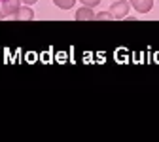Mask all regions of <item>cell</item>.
Returning a JSON list of instances; mask_svg holds the SVG:
<instances>
[{
  "label": "cell",
  "instance_id": "1",
  "mask_svg": "<svg viewBox=\"0 0 159 142\" xmlns=\"http://www.w3.org/2000/svg\"><path fill=\"white\" fill-rule=\"evenodd\" d=\"M129 8H131V2H127V0H116L108 10H110L114 19H123V17H127Z\"/></svg>",
  "mask_w": 159,
  "mask_h": 142
},
{
  "label": "cell",
  "instance_id": "2",
  "mask_svg": "<svg viewBox=\"0 0 159 142\" xmlns=\"http://www.w3.org/2000/svg\"><path fill=\"white\" fill-rule=\"evenodd\" d=\"M21 2L23 0H2V2H0V11L4 13L6 19H11L13 13L21 8Z\"/></svg>",
  "mask_w": 159,
  "mask_h": 142
},
{
  "label": "cell",
  "instance_id": "3",
  "mask_svg": "<svg viewBox=\"0 0 159 142\" xmlns=\"http://www.w3.org/2000/svg\"><path fill=\"white\" fill-rule=\"evenodd\" d=\"M11 19H17V21H30V19H34V11L30 10V6H21L15 13H13V17Z\"/></svg>",
  "mask_w": 159,
  "mask_h": 142
},
{
  "label": "cell",
  "instance_id": "4",
  "mask_svg": "<svg viewBox=\"0 0 159 142\" xmlns=\"http://www.w3.org/2000/svg\"><path fill=\"white\" fill-rule=\"evenodd\" d=\"M131 6L138 13H148L153 8V0H131Z\"/></svg>",
  "mask_w": 159,
  "mask_h": 142
},
{
  "label": "cell",
  "instance_id": "5",
  "mask_svg": "<svg viewBox=\"0 0 159 142\" xmlns=\"http://www.w3.org/2000/svg\"><path fill=\"white\" fill-rule=\"evenodd\" d=\"M95 11H93V8H89V6H84V8H80L78 11H76V19L78 21H91V19H95Z\"/></svg>",
  "mask_w": 159,
  "mask_h": 142
},
{
  "label": "cell",
  "instance_id": "6",
  "mask_svg": "<svg viewBox=\"0 0 159 142\" xmlns=\"http://www.w3.org/2000/svg\"><path fill=\"white\" fill-rule=\"evenodd\" d=\"M53 4L59 8V10H72L76 0H53Z\"/></svg>",
  "mask_w": 159,
  "mask_h": 142
},
{
  "label": "cell",
  "instance_id": "7",
  "mask_svg": "<svg viewBox=\"0 0 159 142\" xmlns=\"http://www.w3.org/2000/svg\"><path fill=\"white\" fill-rule=\"evenodd\" d=\"M95 19H98V21H106V19H114V17H112V13H110V10H108V11H101V13H97V15H95Z\"/></svg>",
  "mask_w": 159,
  "mask_h": 142
},
{
  "label": "cell",
  "instance_id": "8",
  "mask_svg": "<svg viewBox=\"0 0 159 142\" xmlns=\"http://www.w3.org/2000/svg\"><path fill=\"white\" fill-rule=\"evenodd\" d=\"M84 6H89V8H95V6H98L101 4V0H80Z\"/></svg>",
  "mask_w": 159,
  "mask_h": 142
},
{
  "label": "cell",
  "instance_id": "9",
  "mask_svg": "<svg viewBox=\"0 0 159 142\" xmlns=\"http://www.w3.org/2000/svg\"><path fill=\"white\" fill-rule=\"evenodd\" d=\"M38 0H23V4H27V6H32V4H36Z\"/></svg>",
  "mask_w": 159,
  "mask_h": 142
},
{
  "label": "cell",
  "instance_id": "10",
  "mask_svg": "<svg viewBox=\"0 0 159 142\" xmlns=\"http://www.w3.org/2000/svg\"><path fill=\"white\" fill-rule=\"evenodd\" d=\"M0 19H6V17H4V13H2V11H0Z\"/></svg>",
  "mask_w": 159,
  "mask_h": 142
},
{
  "label": "cell",
  "instance_id": "11",
  "mask_svg": "<svg viewBox=\"0 0 159 142\" xmlns=\"http://www.w3.org/2000/svg\"><path fill=\"white\" fill-rule=\"evenodd\" d=\"M0 2H2V0H0Z\"/></svg>",
  "mask_w": 159,
  "mask_h": 142
}]
</instances>
